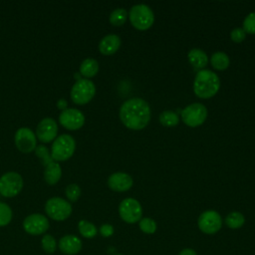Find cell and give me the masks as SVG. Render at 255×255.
<instances>
[{
  "mask_svg": "<svg viewBox=\"0 0 255 255\" xmlns=\"http://www.w3.org/2000/svg\"><path fill=\"white\" fill-rule=\"evenodd\" d=\"M120 119L129 129H142L149 123L150 108L142 99H129L122 105L120 109Z\"/></svg>",
  "mask_w": 255,
  "mask_h": 255,
  "instance_id": "1",
  "label": "cell"
},
{
  "mask_svg": "<svg viewBox=\"0 0 255 255\" xmlns=\"http://www.w3.org/2000/svg\"><path fill=\"white\" fill-rule=\"evenodd\" d=\"M220 88L219 77L210 70L197 72L193 82L194 94L201 99H209L216 95Z\"/></svg>",
  "mask_w": 255,
  "mask_h": 255,
  "instance_id": "2",
  "label": "cell"
},
{
  "mask_svg": "<svg viewBox=\"0 0 255 255\" xmlns=\"http://www.w3.org/2000/svg\"><path fill=\"white\" fill-rule=\"evenodd\" d=\"M75 149V138L68 133H64L54 139L51 146V156L54 161H65L72 157Z\"/></svg>",
  "mask_w": 255,
  "mask_h": 255,
  "instance_id": "3",
  "label": "cell"
},
{
  "mask_svg": "<svg viewBox=\"0 0 255 255\" xmlns=\"http://www.w3.org/2000/svg\"><path fill=\"white\" fill-rule=\"evenodd\" d=\"M72 204L59 196L49 198L45 203V212L49 218L55 221H64L72 214Z\"/></svg>",
  "mask_w": 255,
  "mask_h": 255,
  "instance_id": "4",
  "label": "cell"
},
{
  "mask_svg": "<svg viewBox=\"0 0 255 255\" xmlns=\"http://www.w3.org/2000/svg\"><path fill=\"white\" fill-rule=\"evenodd\" d=\"M128 16L131 25L140 31H144L150 28L154 21L152 10L144 4H137L132 6Z\"/></svg>",
  "mask_w": 255,
  "mask_h": 255,
  "instance_id": "5",
  "label": "cell"
},
{
  "mask_svg": "<svg viewBox=\"0 0 255 255\" xmlns=\"http://www.w3.org/2000/svg\"><path fill=\"white\" fill-rule=\"evenodd\" d=\"M96 94L95 84L88 79H79L72 87L70 97L74 104L83 106L88 104Z\"/></svg>",
  "mask_w": 255,
  "mask_h": 255,
  "instance_id": "6",
  "label": "cell"
},
{
  "mask_svg": "<svg viewBox=\"0 0 255 255\" xmlns=\"http://www.w3.org/2000/svg\"><path fill=\"white\" fill-rule=\"evenodd\" d=\"M24 185L22 176L15 171H8L0 177V194L4 197L18 195Z\"/></svg>",
  "mask_w": 255,
  "mask_h": 255,
  "instance_id": "7",
  "label": "cell"
},
{
  "mask_svg": "<svg viewBox=\"0 0 255 255\" xmlns=\"http://www.w3.org/2000/svg\"><path fill=\"white\" fill-rule=\"evenodd\" d=\"M207 118V109L200 103H193L181 111V119L191 128L202 125Z\"/></svg>",
  "mask_w": 255,
  "mask_h": 255,
  "instance_id": "8",
  "label": "cell"
},
{
  "mask_svg": "<svg viewBox=\"0 0 255 255\" xmlns=\"http://www.w3.org/2000/svg\"><path fill=\"white\" fill-rule=\"evenodd\" d=\"M23 229L26 233L34 236L46 234L50 227L48 217L41 213H32L23 220Z\"/></svg>",
  "mask_w": 255,
  "mask_h": 255,
  "instance_id": "9",
  "label": "cell"
},
{
  "mask_svg": "<svg viewBox=\"0 0 255 255\" xmlns=\"http://www.w3.org/2000/svg\"><path fill=\"white\" fill-rule=\"evenodd\" d=\"M121 218L127 223H135L141 219L142 208L140 203L134 198L124 199L119 206Z\"/></svg>",
  "mask_w": 255,
  "mask_h": 255,
  "instance_id": "10",
  "label": "cell"
},
{
  "mask_svg": "<svg viewBox=\"0 0 255 255\" xmlns=\"http://www.w3.org/2000/svg\"><path fill=\"white\" fill-rule=\"evenodd\" d=\"M14 142L16 147L23 153H30L37 147L36 134L31 128L26 127L20 128L16 130Z\"/></svg>",
  "mask_w": 255,
  "mask_h": 255,
  "instance_id": "11",
  "label": "cell"
},
{
  "mask_svg": "<svg viewBox=\"0 0 255 255\" xmlns=\"http://www.w3.org/2000/svg\"><path fill=\"white\" fill-rule=\"evenodd\" d=\"M197 224L203 233L215 234L222 227V218L217 211L206 210L199 215Z\"/></svg>",
  "mask_w": 255,
  "mask_h": 255,
  "instance_id": "12",
  "label": "cell"
},
{
  "mask_svg": "<svg viewBox=\"0 0 255 255\" xmlns=\"http://www.w3.org/2000/svg\"><path fill=\"white\" fill-rule=\"evenodd\" d=\"M59 122L62 127L69 130H77L85 124V116L78 109H66L61 112Z\"/></svg>",
  "mask_w": 255,
  "mask_h": 255,
  "instance_id": "13",
  "label": "cell"
},
{
  "mask_svg": "<svg viewBox=\"0 0 255 255\" xmlns=\"http://www.w3.org/2000/svg\"><path fill=\"white\" fill-rule=\"evenodd\" d=\"M58 133V125L53 118H45L39 122L36 128V137L42 143L54 141Z\"/></svg>",
  "mask_w": 255,
  "mask_h": 255,
  "instance_id": "14",
  "label": "cell"
},
{
  "mask_svg": "<svg viewBox=\"0 0 255 255\" xmlns=\"http://www.w3.org/2000/svg\"><path fill=\"white\" fill-rule=\"evenodd\" d=\"M82 240L74 234H67L58 241V248L66 255H76L82 250Z\"/></svg>",
  "mask_w": 255,
  "mask_h": 255,
  "instance_id": "15",
  "label": "cell"
},
{
  "mask_svg": "<svg viewBox=\"0 0 255 255\" xmlns=\"http://www.w3.org/2000/svg\"><path fill=\"white\" fill-rule=\"evenodd\" d=\"M132 178L125 172H115L108 178L109 187L118 192H124L128 190L132 186Z\"/></svg>",
  "mask_w": 255,
  "mask_h": 255,
  "instance_id": "16",
  "label": "cell"
},
{
  "mask_svg": "<svg viewBox=\"0 0 255 255\" xmlns=\"http://www.w3.org/2000/svg\"><path fill=\"white\" fill-rule=\"evenodd\" d=\"M121 38L118 35L110 34L105 36L99 43V51L106 56L116 53L121 47Z\"/></svg>",
  "mask_w": 255,
  "mask_h": 255,
  "instance_id": "17",
  "label": "cell"
},
{
  "mask_svg": "<svg viewBox=\"0 0 255 255\" xmlns=\"http://www.w3.org/2000/svg\"><path fill=\"white\" fill-rule=\"evenodd\" d=\"M62 168L59 162L52 161L45 166L44 179L49 185H55L61 179Z\"/></svg>",
  "mask_w": 255,
  "mask_h": 255,
  "instance_id": "18",
  "label": "cell"
},
{
  "mask_svg": "<svg viewBox=\"0 0 255 255\" xmlns=\"http://www.w3.org/2000/svg\"><path fill=\"white\" fill-rule=\"evenodd\" d=\"M189 63L192 65L193 68L200 70H203V68L207 65L208 63V57L205 52H203L200 49H191L188 52L187 55Z\"/></svg>",
  "mask_w": 255,
  "mask_h": 255,
  "instance_id": "19",
  "label": "cell"
},
{
  "mask_svg": "<svg viewBox=\"0 0 255 255\" xmlns=\"http://www.w3.org/2000/svg\"><path fill=\"white\" fill-rule=\"evenodd\" d=\"M98 72H99V63L97 60L88 58L81 63L80 73L82 76L85 77V79H89L96 76Z\"/></svg>",
  "mask_w": 255,
  "mask_h": 255,
  "instance_id": "20",
  "label": "cell"
},
{
  "mask_svg": "<svg viewBox=\"0 0 255 255\" xmlns=\"http://www.w3.org/2000/svg\"><path fill=\"white\" fill-rule=\"evenodd\" d=\"M78 230L84 238H88V239L94 238L98 233V229H97L96 225L88 220H85V219L79 221Z\"/></svg>",
  "mask_w": 255,
  "mask_h": 255,
  "instance_id": "21",
  "label": "cell"
},
{
  "mask_svg": "<svg viewBox=\"0 0 255 255\" xmlns=\"http://www.w3.org/2000/svg\"><path fill=\"white\" fill-rule=\"evenodd\" d=\"M210 63H211V66L215 70L222 71V70H225L228 68L229 58L224 52H216L211 56Z\"/></svg>",
  "mask_w": 255,
  "mask_h": 255,
  "instance_id": "22",
  "label": "cell"
},
{
  "mask_svg": "<svg viewBox=\"0 0 255 255\" xmlns=\"http://www.w3.org/2000/svg\"><path fill=\"white\" fill-rule=\"evenodd\" d=\"M225 223L231 229H238L245 223V217L238 211H232L226 216Z\"/></svg>",
  "mask_w": 255,
  "mask_h": 255,
  "instance_id": "23",
  "label": "cell"
},
{
  "mask_svg": "<svg viewBox=\"0 0 255 255\" xmlns=\"http://www.w3.org/2000/svg\"><path fill=\"white\" fill-rule=\"evenodd\" d=\"M41 246L45 253L53 254L58 247V242L53 235L44 234L41 239Z\"/></svg>",
  "mask_w": 255,
  "mask_h": 255,
  "instance_id": "24",
  "label": "cell"
},
{
  "mask_svg": "<svg viewBox=\"0 0 255 255\" xmlns=\"http://www.w3.org/2000/svg\"><path fill=\"white\" fill-rule=\"evenodd\" d=\"M128 18V12L124 8L115 9L110 15V22L114 26H122Z\"/></svg>",
  "mask_w": 255,
  "mask_h": 255,
  "instance_id": "25",
  "label": "cell"
},
{
  "mask_svg": "<svg viewBox=\"0 0 255 255\" xmlns=\"http://www.w3.org/2000/svg\"><path fill=\"white\" fill-rule=\"evenodd\" d=\"M159 122L164 127H174L178 124L179 119L176 113L165 111L159 115Z\"/></svg>",
  "mask_w": 255,
  "mask_h": 255,
  "instance_id": "26",
  "label": "cell"
},
{
  "mask_svg": "<svg viewBox=\"0 0 255 255\" xmlns=\"http://www.w3.org/2000/svg\"><path fill=\"white\" fill-rule=\"evenodd\" d=\"M13 217V212L11 207L5 203L0 201V227L8 225Z\"/></svg>",
  "mask_w": 255,
  "mask_h": 255,
  "instance_id": "27",
  "label": "cell"
},
{
  "mask_svg": "<svg viewBox=\"0 0 255 255\" xmlns=\"http://www.w3.org/2000/svg\"><path fill=\"white\" fill-rule=\"evenodd\" d=\"M35 153L36 155L42 160V163L46 166L47 164H49L50 162L54 161L52 156H51V152H49V149L47 146H45L44 144H40L37 145V147L35 148Z\"/></svg>",
  "mask_w": 255,
  "mask_h": 255,
  "instance_id": "28",
  "label": "cell"
},
{
  "mask_svg": "<svg viewBox=\"0 0 255 255\" xmlns=\"http://www.w3.org/2000/svg\"><path fill=\"white\" fill-rule=\"evenodd\" d=\"M65 194L69 202H76L81 195V188L76 183H70L65 189Z\"/></svg>",
  "mask_w": 255,
  "mask_h": 255,
  "instance_id": "29",
  "label": "cell"
},
{
  "mask_svg": "<svg viewBox=\"0 0 255 255\" xmlns=\"http://www.w3.org/2000/svg\"><path fill=\"white\" fill-rule=\"evenodd\" d=\"M139 229L145 234H152L156 230V223L152 218H141L139 220Z\"/></svg>",
  "mask_w": 255,
  "mask_h": 255,
  "instance_id": "30",
  "label": "cell"
},
{
  "mask_svg": "<svg viewBox=\"0 0 255 255\" xmlns=\"http://www.w3.org/2000/svg\"><path fill=\"white\" fill-rule=\"evenodd\" d=\"M243 30L245 33L255 34V12H252L246 16L243 21Z\"/></svg>",
  "mask_w": 255,
  "mask_h": 255,
  "instance_id": "31",
  "label": "cell"
},
{
  "mask_svg": "<svg viewBox=\"0 0 255 255\" xmlns=\"http://www.w3.org/2000/svg\"><path fill=\"white\" fill-rule=\"evenodd\" d=\"M246 33L243 28H235L230 33V38L235 43H240L245 39Z\"/></svg>",
  "mask_w": 255,
  "mask_h": 255,
  "instance_id": "32",
  "label": "cell"
},
{
  "mask_svg": "<svg viewBox=\"0 0 255 255\" xmlns=\"http://www.w3.org/2000/svg\"><path fill=\"white\" fill-rule=\"evenodd\" d=\"M115 232V229H114V226L111 225V224H103L101 227H100V233L103 237H111Z\"/></svg>",
  "mask_w": 255,
  "mask_h": 255,
  "instance_id": "33",
  "label": "cell"
},
{
  "mask_svg": "<svg viewBox=\"0 0 255 255\" xmlns=\"http://www.w3.org/2000/svg\"><path fill=\"white\" fill-rule=\"evenodd\" d=\"M178 255H197V254H196V252H195L193 249H191V248H185V249H182V250L178 253Z\"/></svg>",
  "mask_w": 255,
  "mask_h": 255,
  "instance_id": "34",
  "label": "cell"
},
{
  "mask_svg": "<svg viewBox=\"0 0 255 255\" xmlns=\"http://www.w3.org/2000/svg\"><path fill=\"white\" fill-rule=\"evenodd\" d=\"M57 106H58V108H59L61 111H64V110L67 109V101L64 100V99H61V100L58 102Z\"/></svg>",
  "mask_w": 255,
  "mask_h": 255,
  "instance_id": "35",
  "label": "cell"
},
{
  "mask_svg": "<svg viewBox=\"0 0 255 255\" xmlns=\"http://www.w3.org/2000/svg\"><path fill=\"white\" fill-rule=\"evenodd\" d=\"M115 255H123V254H115Z\"/></svg>",
  "mask_w": 255,
  "mask_h": 255,
  "instance_id": "36",
  "label": "cell"
}]
</instances>
